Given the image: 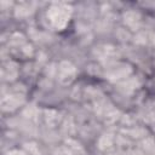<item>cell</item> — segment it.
Instances as JSON below:
<instances>
[{
    "instance_id": "cell-1",
    "label": "cell",
    "mask_w": 155,
    "mask_h": 155,
    "mask_svg": "<svg viewBox=\"0 0 155 155\" xmlns=\"http://www.w3.org/2000/svg\"><path fill=\"white\" fill-rule=\"evenodd\" d=\"M69 8H67L65 6H62V5H57L56 7H52L48 12V16H50V19L51 22L53 23L54 27L57 28H62L65 25L67 21H68V17H69Z\"/></svg>"
},
{
    "instance_id": "cell-2",
    "label": "cell",
    "mask_w": 155,
    "mask_h": 155,
    "mask_svg": "<svg viewBox=\"0 0 155 155\" xmlns=\"http://www.w3.org/2000/svg\"><path fill=\"white\" fill-rule=\"evenodd\" d=\"M75 74V69L71 64L69 63H62L61 64V68H59V75H61V80L67 82V81H70L73 79Z\"/></svg>"
},
{
    "instance_id": "cell-3",
    "label": "cell",
    "mask_w": 155,
    "mask_h": 155,
    "mask_svg": "<svg viewBox=\"0 0 155 155\" xmlns=\"http://www.w3.org/2000/svg\"><path fill=\"white\" fill-rule=\"evenodd\" d=\"M11 155H24V154H22V153H18V151H15V153H12Z\"/></svg>"
}]
</instances>
